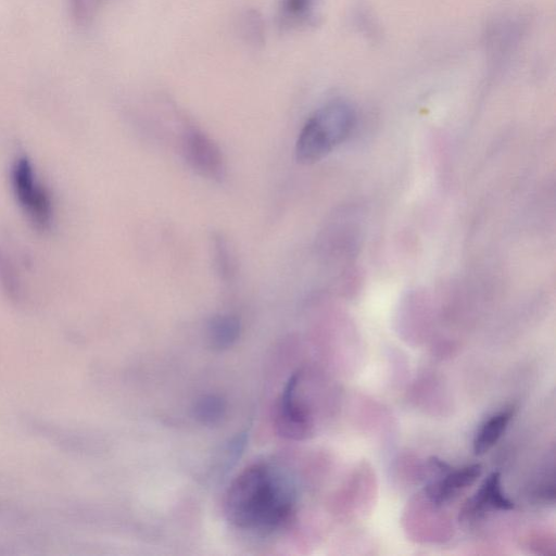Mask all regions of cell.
<instances>
[{
  "label": "cell",
  "instance_id": "10",
  "mask_svg": "<svg viewBox=\"0 0 556 556\" xmlns=\"http://www.w3.org/2000/svg\"><path fill=\"white\" fill-rule=\"evenodd\" d=\"M513 413L511 408L501 410L482 424L473 440V450L477 454L488 452L498 441L507 428Z\"/></svg>",
  "mask_w": 556,
  "mask_h": 556
},
{
  "label": "cell",
  "instance_id": "5",
  "mask_svg": "<svg viewBox=\"0 0 556 556\" xmlns=\"http://www.w3.org/2000/svg\"><path fill=\"white\" fill-rule=\"evenodd\" d=\"M185 160L198 174L220 180L225 175V162L218 146L204 132L188 129L181 139Z\"/></svg>",
  "mask_w": 556,
  "mask_h": 556
},
{
  "label": "cell",
  "instance_id": "11",
  "mask_svg": "<svg viewBox=\"0 0 556 556\" xmlns=\"http://www.w3.org/2000/svg\"><path fill=\"white\" fill-rule=\"evenodd\" d=\"M195 418L204 425H215L226 413L225 401L217 395L206 394L199 397L193 407Z\"/></svg>",
  "mask_w": 556,
  "mask_h": 556
},
{
  "label": "cell",
  "instance_id": "7",
  "mask_svg": "<svg viewBox=\"0 0 556 556\" xmlns=\"http://www.w3.org/2000/svg\"><path fill=\"white\" fill-rule=\"evenodd\" d=\"M443 477L429 485L428 497L435 504L442 505L455 497L460 491L471 485L481 473V466L478 464L465 466L457 469L450 467L443 470Z\"/></svg>",
  "mask_w": 556,
  "mask_h": 556
},
{
  "label": "cell",
  "instance_id": "12",
  "mask_svg": "<svg viewBox=\"0 0 556 556\" xmlns=\"http://www.w3.org/2000/svg\"><path fill=\"white\" fill-rule=\"evenodd\" d=\"M215 247V262L218 273L223 279H229L232 275V260L227 249L226 242L219 237L214 240Z\"/></svg>",
  "mask_w": 556,
  "mask_h": 556
},
{
  "label": "cell",
  "instance_id": "2",
  "mask_svg": "<svg viewBox=\"0 0 556 556\" xmlns=\"http://www.w3.org/2000/svg\"><path fill=\"white\" fill-rule=\"evenodd\" d=\"M355 121L353 108L345 101H331L317 110L302 127L295 159L312 164L330 153L350 135Z\"/></svg>",
  "mask_w": 556,
  "mask_h": 556
},
{
  "label": "cell",
  "instance_id": "9",
  "mask_svg": "<svg viewBox=\"0 0 556 556\" xmlns=\"http://www.w3.org/2000/svg\"><path fill=\"white\" fill-rule=\"evenodd\" d=\"M320 0H280L279 18L283 26L303 27L318 18Z\"/></svg>",
  "mask_w": 556,
  "mask_h": 556
},
{
  "label": "cell",
  "instance_id": "4",
  "mask_svg": "<svg viewBox=\"0 0 556 556\" xmlns=\"http://www.w3.org/2000/svg\"><path fill=\"white\" fill-rule=\"evenodd\" d=\"M299 379V372L289 378L276 403L274 414L277 432L290 440L305 439L312 430L308 410L298 397Z\"/></svg>",
  "mask_w": 556,
  "mask_h": 556
},
{
  "label": "cell",
  "instance_id": "8",
  "mask_svg": "<svg viewBox=\"0 0 556 556\" xmlns=\"http://www.w3.org/2000/svg\"><path fill=\"white\" fill-rule=\"evenodd\" d=\"M240 331V320L231 314L215 315L208 320L206 326L207 341L215 350L230 348L238 340Z\"/></svg>",
  "mask_w": 556,
  "mask_h": 556
},
{
  "label": "cell",
  "instance_id": "3",
  "mask_svg": "<svg viewBox=\"0 0 556 556\" xmlns=\"http://www.w3.org/2000/svg\"><path fill=\"white\" fill-rule=\"evenodd\" d=\"M11 182L15 198L30 223L38 229H47L52 218L51 200L26 157L15 161Z\"/></svg>",
  "mask_w": 556,
  "mask_h": 556
},
{
  "label": "cell",
  "instance_id": "6",
  "mask_svg": "<svg viewBox=\"0 0 556 556\" xmlns=\"http://www.w3.org/2000/svg\"><path fill=\"white\" fill-rule=\"evenodd\" d=\"M514 503L505 496L501 475L492 472L485 478L478 491L470 497L462 509L463 516H479L491 510H509Z\"/></svg>",
  "mask_w": 556,
  "mask_h": 556
},
{
  "label": "cell",
  "instance_id": "1",
  "mask_svg": "<svg viewBox=\"0 0 556 556\" xmlns=\"http://www.w3.org/2000/svg\"><path fill=\"white\" fill-rule=\"evenodd\" d=\"M294 505V491L287 476L265 463L250 465L238 473L225 496V514L230 523L262 535L285 527Z\"/></svg>",
  "mask_w": 556,
  "mask_h": 556
}]
</instances>
